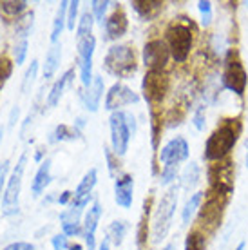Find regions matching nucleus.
I'll return each instance as SVG.
<instances>
[{"mask_svg":"<svg viewBox=\"0 0 248 250\" xmlns=\"http://www.w3.org/2000/svg\"><path fill=\"white\" fill-rule=\"evenodd\" d=\"M243 134V120L239 116L223 118L214 127V131L207 136L203 145V160L208 165L228 160L232 150Z\"/></svg>","mask_w":248,"mask_h":250,"instance_id":"nucleus-1","label":"nucleus"},{"mask_svg":"<svg viewBox=\"0 0 248 250\" xmlns=\"http://www.w3.org/2000/svg\"><path fill=\"white\" fill-rule=\"evenodd\" d=\"M198 27L192 19H174L170 20L163 31V40L167 42L170 58L176 65H185L194 49H196Z\"/></svg>","mask_w":248,"mask_h":250,"instance_id":"nucleus-2","label":"nucleus"},{"mask_svg":"<svg viewBox=\"0 0 248 250\" xmlns=\"http://www.w3.org/2000/svg\"><path fill=\"white\" fill-rule=\"evenodd\" d=\"M180 187L178 183L165 188L162 198L154 205L152 216H150V243L160 245L168 238V232L172 229V221L180 203Z\"/></svg>","mask_w":248,"mask_h":250,"instance_id":"nucleus-3","label":"nucleus"},{"mask_svg":"<svg viewBox=\"0 0 248 250\" xmlns=\"http://www.w3.org/2000/svg\"><path fill=\"white\" fill-rule=\"evenodd\" d=\"M219 83L223 91H228L239 100H245L248 89V71L237 47H228L221 60Z\"/></svg>","mask_w":248,"mask_h":250,"instance_id":"nucleus-4","label":"nucleus"},{"mask_svg":"<svg viewBox=\"0 0 248 250\" xmlns=\"http://www.w3.org/2000/svg\"><path fill=\"white\" fill-rule=\"evenodd\" d=\"M138 55L132 44H112L107 49L102 67L107 75L120 80H130L138 73Z\"/></svg>","mask_w":248,"mask_h":250,"instance_id":"nucleus-5","label":"nucleus"},{"mask_svg":"<svg viewBox=\"0 0 248 250\" xmlns=\"http://www.w3.org/2000/svg\"><path fill=\"white\" fill-rule=\"evenodd\" d=\"M109 132H111V150L118 158H124L130 147L132 138L138 132L136 116L130 111H116L109 114Z\"/></svg>","mask_w":248,"mask_h":250,"instance_id":"nucleus-6","label":"nucleus"},{"mask_svg":"<svg viewBox=\"0 0 248 250\" xmlns=\"http://www.w3.org/2000/svg\"><path fill=\"white\" fill-rule=\"evenodd\" d=\"M236 163L232 162V158L219 163H210L207 167V194L219 196L230 200L234 188H236Z\"/></svg>","mask_w":248,"mask_h":250,"instance_id":"nucleus-7","label":"nucleus"},{"mask_svg":"<svg viewBox=\"0 0 248 250\" xmlns=\"http://www.w3.org/2000/svg\"><path fill=\"white\" fill-rule=\"evenodd\" d=\"M230 200L227 198H219V196H212V194H207L203 205L199 208L198 216H196V229H199L201 232H205L207 236L210 238L214 236L219 227L223 223V216L225 210L228 207Z\"/></svg>","mask_w":248,"mask_h":250,"instance_id":"nucleus-8","label":"nucleus"},{"mask_svg":"<svg viewBox=\"0 0 248 250\" xmlns=\"http://www.w3.org/2000/svg\"><path fill=\"white\" fill-rule=\"evenodd\" d=\"M27 167V152H22L17 165L13 167L11 176L7 178L6 190L2 196V216H15L20 210V192H22V182H24V172Z\"/></svg>","mask_w":248,"mask_h":250,"instance_id":"nucleus-9","label":"nucleus"},{"mask_svg":"<svg viewBox=\"0 0 248 250\" xmlns=\"http://www.w3.org/2000/svg\"><path fill=\"white\" fill-rule=\"evenodd\" d=\"M170 93V75L168 73H158V71H147L142 80V96L147 102L149 109L162 111L163 102L167 100Z\"/></svg>","mask_w":248,"mask_h":250,"instance_id":"nucleus-10","label":"nucleus"},{"mask_svg":"<svg viewBox=\"0 0 248 250\" xmlns=\"http://www.w3.org/2000/svg\"><path fill=\"white\" fill-rule=\"evenodd\" d=\"M172 62L170 51L163 37L149 38L142 49V63L147 71H158V73H167L168 65Z\"/></svg>","mask_w":248,"mask_h":250,"instance_id":"nucleus-11","label":"nucleus"},{"mask_svg":"<svg viewBox=\"0 0 248 250\" xmlns=\"http://www.w3.org/2000/svg\"><path fill=\"white\" fill-rule=\"evenodd\" d=\"M190 160V144L185 136H172L160 147L156 154V162L163 165H181Z\"/></svg>","mask_w":248,"mask_h":250,"instance_id":"nucleus-12","label":"nucleus"},{"mask_svg":"<svg viewBox=\"0 0 248 250\" xmlns=\"http://www.w3.org/2000/svg\"><path fill=\"white\" fill-rule=\"evenodd\" d=\"M94 51H96V37L94 35L76 40V63H78V78H80L82 87L91 85V82L94 78Z\"/></svg>","mask_w":248,"mask_h":250,"instance_id":"nucleus-13","label":"nucleus"},{"mask_svg":"<svg viewBox=\"0 0 248 250\" xmlns=\"http://www.w3.org/2000/svg\"><path fill=\"white\" fill-rule=\"evenodd\" d=\"M142 96L130 89L124 82H114L111 87L107 89L105 100H103V109L109 113H116V111H125V107L136 105L140 104Z\"/></svg>","mask_w":248,"mask_h":250,"instance_id":"nucleus-14","label":"nucleus"},{"mask_svg":"<svg viewBox=\"0 0 248 250\" xmlns=\"http://www.w3.org/2000/svg\"><path fill=\"white\" fill-rule=\"evenodd\" d=\"M103 216V207L98 198H94L93 203L85 208L83 212V221H82V238L85 243V250H98L96 245V230H98L100 219Z\"/></svg>","mask_w":248,"mask_h":250,"instance_id":"nucleus-15","label":"nucleus"},{"mask_svg":"<svg viewBox=\"0 0 248 250\" xmlns=\"http://www.w3.org/2000/svg\"><path fill=\"white\" fill-rule=\"evenodd\" d=\"M96 185H98V169L93 167L82 176L80 183L73 190V201L69 207L78 208V210H85L87 207L93 203V192Z\"/></svg>","mask_w":248,"mask_h":250,"instance_id":"nucleus-16","label":"nucleus"},{"mask_svg":"<svg viewBox=\"0 0 248 250\" xmlns=\"http://www.w3.org/2000/svg\"><path fill=\"white\" fill-rule=\"evenodd\" d=\"M103 93H107L103 76L94 75L91 85L82 87L80 93H78V98H80V104H82V107H83V111H87V113H91V114L98 113L100 105H102Z\"/></svg>","mask_w":248,"mask_h":250,"instance_id":"nucleus-17","label":"nucleus"},{"mask_svg":"<svg viewBox=\"0 0 248 250\" xmlns=\"http://www.w3.org/2000/svg\"><path fill=\"white\" fill-rule=\"evenodd\" d=\"M114 203L124 208L130 210L134 203V176L130 172H122L114 178Z\"/></svg>","mask_w":248,"mask_h":250,"instance_id":"nucleus-18","label":"nucleus"},{"mask_svg":"<svg viewBox=\"0 0 248 250\" xmlns=\"http://www.w3.org/2000/svg\"><path fill=\"white\" fill-rule=\"evenodd\" d=\"M120 6V4H118ZM114 7V11L107 17L105 24H103V31H105L107 42H116L118 44L120 38H124L129 31V17L122 7Z\"/></svg>","mask_w":248,"mask_h":250,"instance_id":"nucleus-19","label":"nucleus"},{"mask_svg":"<svg viewBox=\"0 0 248 250\" xmlns=\"http://www.w3.org/2000/svg\"><path fill=\"white\" fill-rule=\"evenodd\" d=\"M201 176H203V169L198 162H186L180 172V180H178V187L181 192L188 194V196L196 192L201 183Z\"/></svg>","mask_w":248,"mask_h":250,"instance_id":"nucleus-20","label":"nucleus"},{"mask_svg":"<svg viewBox=\"0 0 248 250\" xmlns=\"http://www.w3.org/2000/svg\"><path fill=\"white\" fill-rule=\"evenodd\" d=\"M75 78H76L75 67L65 69V71L62 73V76H60V78H56V82L51 85L49 93H47V98H45V105H43V107L53 109V107L58 105V104H60V100H62L63 93H65V89H67L69 85H73Z\"/></svg>","mask_w":248,"mask_h":250,"instance_id":"nucleus-21","label":"nucleus"},{"mask_svg":"<svg viewBox=\"0 0 248 250\" xmlns=\"http://www.w3.org/2000/svg\"><path fill=\"white\" fill-rule=\"evenodd\" d=\"M129 6L142 22H152V20L160 19V15L165 9V2L162 0H132L129 2Z\"/></svg>","mask_w":248,"mask_h":250,"instance_id":"nucleus-22","label":"nucleus"},{"mask_svg":"<svg viewBox=\"0 0 248 250\" xmlns=\"http://www.w3.org/2000/svg\"><path fill=\"white\" fill-rule=\"evenodd\" d=\"M207 192L205 190H196L190 196H186V200L183 201V205L180 208V219L183 227H190L194 223V219L198 216L199 208L205 201Z\"/></svg>","mask_w":248,"mask_h":250,"instance_id":"nucleus-23","label":"nucleus"},{"mask_svg":"<svg viewBox=\"0 0 248 250\" xmlns=\"http://www.w3.org/2000/svg\"><path fill=\"white\" fill-rule=\"evenodd\" d=\"M51 158H45L40 165H38L37 172H35V178L31 182V192L35 198H40L45 188L49 187L51 182H53V174H51Z\"/></svg>","mask_w":248,"mask_h":250,"instance_id":"nucleus-24","label":"nucleus"},{"mask_svg":"<svg viewBox=\"0 0 248 250\" xmlns=\"http://www.w3.org/2000/svg\"><path fill=\"white\" fill-rule=\"evenodd\" d=\"M60 63H62V42L51 44L49 51L45 53V58H43V63H42L43 80L49 82L51 78H55L56 71L60 69Z\"/></svg>","mask_w":248,"mask_h":250,"instance_id":"nucleus-25","label":"nucleus"},{"mask_svg":"<svg viewBox=\"0 0 248 250\" xmlns=\"http://www.w3.org/2000/svg\"><path fill=\"white\" fill-rule=\"evenodd\" d=\"M83 132H80L75 125H67V124H58L49 132V144H65V142H76V140H82Z\"/></svg>","mask_w":248,"mask_h":250,"instance_id":"nucleus-26","label":"nucleus"},{"mask_svg":"<svg viewBox=\"0 0 248 250\" xmlns=\"http://www.w3.org/2000/svg\"><path fill=\"white\" fill-rule=\"evenodd\" d=\"M27 6L29 2L25 0H0V17L6 20V22H11V20H17L27 13Z\"/></svg>","mask_w":248,"mask_h":250,"instance_id":"nucleus-27","label":"nucleus"},{"mask_svg":"<svg viewBox=\"0 0 248 250\" xmlns=\"http://www.w3.org/2000/svg\"><path fill=\"white\" fill-rule=\"evenodd\" d=\"M67 7L69 2L63 0V2H60L58 9H56V15L53 19V27H51V44H58L60 37L67 29Z\"/></svg>","mask_w":248,"mask_h":250,"instance_id":"nucleus-28","label":"nucleus"},{"mask_svg":"<svg viewBox=\"0 0 248 250\" xmlns=\"http://www.w3.org/2000/svg\"><path fill=\"white\" fill-rule=\"evenodd\" d=\"M129 230H130L129 221H125V219H114V221H112V223H109V227H107L105 239L111 245H114V247L118 249V247H122V245H124V241H125V238H127Z\"/></svg>","mask_w":248,"mask_h":250,"instance_id":"nucleus-29","label":"nucleus"},{"mask_svg":"<svg viewBox=\"0 0 248 250\" xmlns=\"http://www.w3.org/2000/svg\"><path fill=\"white\" fill-rule=\"evenodd\" d=\"M208 247V236L199 229L192 227L186 232L185 241H183V250H207Z\"/></svg>","mask_w":248,"mask_h":250,"instance_id":"nucleus-30","label":"nucleus"},{"mask_svg":"<svg viewBox=\"0 0 248 250\" xmlns=\"http://www.w3.org/2000/svg\"><path fill=\"white\" fill-rule=\"evenodd\" d=\"M94 17L91 9H83L80 13V19H78V24H76V29H75V37L76 40H82V38H87L93 35V29H94Z\"/></svg>","mask_w":248,"mask_h":250,"instance_id":"nucleus-31","label":"nucleus"},{"mask_svg":"<svg viewBox=\"0 0 248 250\" xmlns=\"http://www.w3.org/2000/svg\"><path fill=\"white\" fill-rule=\"evenodd\" d=\"M181 165H163L160 167V172H158V183L160 187L168 188L176 185V182L180 180V172H181Z\"/></svg>","mask_w":248,"mask_h":250,"instance_id":"nucleus-32","label":"nucleus"},{"mask_svg":"<svg viewBox=\"0 0 248 250\" xmlns=\"http://www.w3.org/2000/svg\"><path fill=\"white\" fill-rule=\"evenodd\" d=\"M35 24V11H27L15 22V40L19 38H29Z\"/></svg>","mask_w":248,"mask_h":250,"instance_id":"nucleus-33","label":"nucleus"},{"mask_svg":"<svg viewBox=\"0 0 248 250\" xmlns=\"http://www.w3.org/2000/svg\"><path fill=\"white\" fill-rule=\"evenodd\" d=\"M196 7H198L199 13V25H201V29H208L212 22H214V2H210V0H198Z\"/></svg>","mask_w":248,"mask_h":250,"instance_id":"nucleus-34","label":"nucleus"},{"mask_svg":"<svg viewBox=\"0 0 248 250\" xmlns=\"http://www.w3.org/2000/svg\"><path fill=\"white\" fill-rule=\"evenodd\" d=\"M190 124L194 125V129L198 132H203L207 129V105L203 102H201V104H196V105L192 107Z\"/></svg>","mask_w":248,"mask_h":250,"instance_id":"nucleus-35","label":"nucleus"},{"mask_svg":"<svg viewBox=\"0 0 248 250\" xmlns=\"http://www.w3.org/2000/svg\"><path fill=\"white\" fill-rule=\"evenodd\" d=\"M112 2H109V0H93L91 2V13H93L94 17V22L98 25H102L103 27V24H105L107 20V11H109V6H111Z\"/></svg>","mask_w":248,"mask_h":250,"instance_id":"nucleus-36","label":"nucleus"},{"mask_svg":"<svg viewBox=\"0 0 248 250\" xmlns=\"http://www.w3.org/2000/svg\"><path fill=\"white\" fill-rule=\"evenodd\" d=\"M103 156H105V163H107V170L112 178H116L118 174L124 172L122 169V158H118L114 152L111 150V147H103Z\"/></svg>","mask_w":248,"mask_h":250,"instance_id":"nucleus-37","label":"nucleus"},{"mask_svg":"<svg viewBox=\"0 0 248 250\" xmlns=\"http://www.w3.org/2000/svg\"><path fill=\"white\" fill-rule=\"evenodd\" d=\"M37 75H38V60H31L29 63V67L25 69L24 73V78H22V93L27 94L31 93L33 85H35V80H37Z\"/></svg>","mask_w":248,"mask_h":250,"instance_id":"nucleus-38","label":"nucleus"},{"mask_svg":"<svg viewBox=\"0 0 248 250\" xmlns=\"http://www.w3.org/2000/svg\"><path fill=\"white\" fill-rule=\"evenodd\" d=\"M27 49H29V38H19L13 44V58L17 65H22L27 58Z\"/></svg>","mask_w":248,"mask_h":250,"instance_id":"nucleus-39","label":"nucleus"},{"mask_svg":"<svg viewBox=\"0 0 248 250\" xmlns=\"http://www.w3.org/2000/svg\"><path fill=\"white\" fill-rule=\"evenodd\" d=\"M80 19V2L78 0H71L67 7V29L75 33L76 24Z\"/></svg>","mask_w":248,"mask_h":250,"instance_id":"nucleus-40","label":"nucleus"},{"mask_svg":"<svg viewBox=\"0 0 248 250\" xmlns=\"http://www.w3.org/2000/svg\"><path fill=\"white\" fill-rule=\"evenodd\" d=\"M11 73H13V62L6 55H2V57H0V91L6 85V82L9 80Z\"/></svg>","mask_w":248,"mask_h":250,"instance_id":"nucleus-41","label":"nucleus"},{"mask_svg":"<svg viewBox=\"0 0 248 250\" xmlns=\"http://www.w3.org/2000/svg\"><path fill=\"white\" fill-rule=\"evenodd\" d=\"M51 247H53V250H69L71 243H69V238L65 234L58 232L51 238Z\"/></svg>","mask_w":248,"mask_h":250,"instance_id":"nucleus-42","label":"nucleus"},{"mask_svg":"<svg viewBox=\"0 0 248 250\" xmlns=\"http://www.w3.org/2000/svg\"><path fill=\"white\" fill-rule=\"evenodd\" d=\"M7 174H9V160H4L0 163V201H2V196H4V190H6V183H7Z\"/></svg>","mask_w":248,"mask_h":250,"instance_id":"nucleus-43","label":"nucleus"},{"mask_svg":"<svg viewBox=\"0 0 248 250\" xmlns=\"http://www.w3.org/2000/svg\"><path fill=\"white\" fill-rule=\"evenodd\" d=\"M60 227H62V234H65L67 238L82 236V223H63Z\"/></svg>","mask_w":248,"mask_h":250,"instance_id":"nucleus-44","label":"nucleus"},{"mask_svg":"<svg viewBox=\"0 0 248 250\" xmlns=\"http://www.w3.org/2000/svg\"><path fill=\"white\" fill-rule=\"evenodd\" d=\"M2 250H37V247L33 243H27V241H15V243L4 247Z\"/></svg>","mask_w":248,"mask_h":250,"instance_id":"nucleus-45","label":"nucleus"},{"mask_svg":"<svg viewBox=\"0 0 248 250\" xmlns=\"http://www.w3.org/2000/svg\"><path fill=\"white\" fill-rule=\"evenodd\" d=\"M71 201H73V190H63L56 196V203L60 207H69Z\"/></svg>","mask_w":248,"mask_h":250,"instance_id":"nucleus-46","label":"nucleus"},{"mask_svg":"<svg viewBox=\"0 0 248 250\" xmlns=\"http://www.w3.org/2000/svg\"><path fill=\"white\" fill-rule=\"evenodd\" d=\"M19 114H20L19 105H15V107H13V111H11V116H9V127H15L17 120H19Z\"/></svg>","mask_w":248,"mask_h":250,"instance_id":"nucleus-47","label":"nucleus"},{"mask_svg":"<svg viewBox=\"0 0 248 250\" xmlns=\"http://www.w3.org/2000/svg\"><path fill=\"white\" fill-rule=\"evenodd\" d=\"M85 124H87L85 118H83V116H78V118L75 120V124H73V125H75V127L80 132H83V129H85Z\"/></svg>","mask_w":248,"mask_h":250,"instance_id":"nucleus-48","label":"nucleus"},{"mask_svg":"<svg viewBox=\"0 0 248 250\" xmlns=\"http://www.w3.org/2000/svg\"><path fill=\"white\" fill-rule=\"evenodd\" d=\"M162 250H178V239H170L167 243L163 245Z\"/></svg>","mask_w":248,"mask_h":250,"instance_id":"nucleus-49","label":"nucleus"},{"mask_svg":"<svg viewBox=\"0 0 248 250\" xmlns=\"http://www.w3.org/2000/svg\"><path fill=\"white\" fill-rule=\"evenodd\" d=\"M98 250H111V243L103 238V239H102V243L98 245Z\"/></svg>","mask_w":248,"mask_h":250,"instance_id":"nucleus-50","label":"nucleus"},{"mask_svg":"<svg viewBox=\"0 0 248 250\" xmlns=\"http://www.w3.org/2000/svg\"><path fill=\"white\" fill-rule=\"evenodd\" d=\"M69 250H85V247H83L82 243H78V241H75V243H71Z\"/></svg>","mask_w":248,"mask_h":250,"instance_id":"nucleus-51","label":"nucleus"},{"mask_svg":"<svg viewBox=\"0 0 248 250\" xmlns=\"http://www.w3.org/2000/svg\"><path fill=\"white\" fill-rule=\"evenodd\" d=\"M234 250H247V241H239V243H237V247Z\"/></svg>","mask_w":248,"mask_h":250,"instance_id":"nucleus-52","label":"nucleus"},{"mask_svg":"<svg viewBox=\"0 0 248 250\" xmlns=\"http://www.w3.org/2000/svg\"><path fill=\"white\" fill-rule=\"evenodd\" d=\"M245 167L248 170V142H247V152H245Z\"/></svg>","mask_w":248,"mask_h":250,"instance_id":"nucleus-53","label":"nucleus"},{"mask_svg":"<svg viewBox=\"0 0 248 250\" xmlns=\"http://www.w3.org/2000/svg\"><path fill=\"white\" fill-rule=\"evenodd\" d=\"M2 140H4V127H0V144H2Z\"/></svg>","mask_w":248,"mask_h":250,"instance_id":"nucleus-54","label":"nucleus"}]
</instances>
